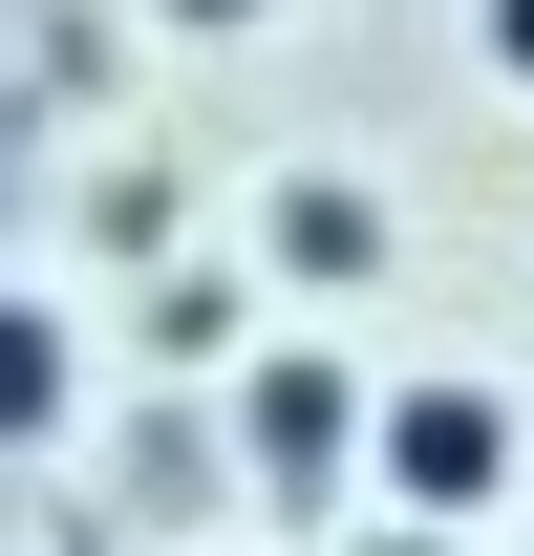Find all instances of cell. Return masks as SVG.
<instances>
[{"label":"cell","instance_id":"cell-5","mask_svg":"<svg viewBox=\"0 0 534 556\" xmlns=\"http://www.w3.org/2000/svg\"><path fill=\"white\" fill-rule=\"evenodd\" d=\"M470 43H492V65H513V86H534V0H470Z\"/></svg>","mask_w":534,"mask_h":556},{"label":"cell","instance_id":"cell-3","mask_svg":"<svg viewBox=\"0 0 534 556\" xmlns=\"http://www.w3.org/2000/svg\"><path fill=\"white\" fill-rule=\"evenodd\" d=\"M65 386H86L65 300H22V278H0V450H43V428H65Z\"/></svg>","mask_w":534,"mask_h":556},{"label":"cell","instance_id":"cell-1","mask_svg":"<svg viewBox=\"0 0 534 556\" xmlns=\"http://www.w3.org/2000/svg\"><path fill=\"white\" fill-rule=\"evenodd\" d=\"M364 492H385L406 535H470V514L513 492V386H385V428H364Z\"/></svg>","mask_w":534,"mask_h":556},{"label":"cell","instance_id":"cell-4","mask_svg":"<svg viewBox=\"0 0 534 556\" xmlns=\"http://www.w3.org/2000/svg\"><path fill=\"white\" fill-rule=\"evenodd\" d=\"M364 257H385V214L342 193V172H321V193H278V278H364Z\"/></svg>","mask_w":534,"mask_h":556},{"label":"cell","instance_id":"cell-6","mask_svg":"<svg viewBox=\"0 0 534 556\" xmlns=\"http://www.w3.org/2000/svg\"><path fill=\"white\" fill-rule=\"evenodd\" d=\"M364 556H449V535H406V514H385V535H364Z\"/></svg>","mask_w":534,"mask_h":556},{"label":"cell","instance_id":"cell-2","mask_svg":"<svg viewBox=\"0 0 534 556\" xmlns=\"http://www.w3.org/2000/svg\"><path fill=\"white\" fill-rule=\"evenodd\" d=\"M236 428H257V471H278V492H321V471H364V428H385V386H342L321 343H278Z\"/></svg>","mask_w":534,"mask_h":556},{"label":"cell","instance_id":"cell-7","mask_svg":"<svg viewBox=\"0 0 534 556\" xmlns=\"http://www.w3.org/2000/svg\"><path fill=\"white\" fill-rule=\"evenodd\" d=\"M171 22H257V0H171Z\"/></svg>","mask_w":534,"mask_h":556}]
</instances>
